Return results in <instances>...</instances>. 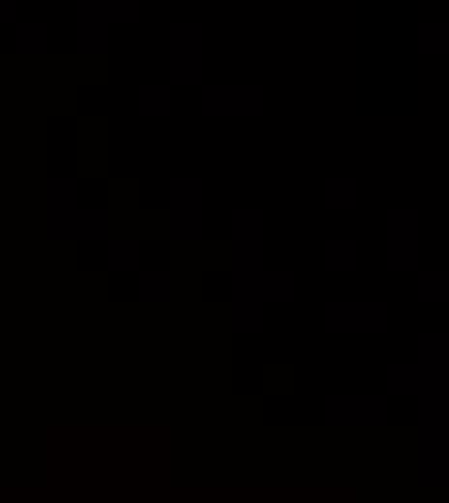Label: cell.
<instances>
[{"label":"cell","mask_w":449,"mask_h":503,"mask_svg":"<svg viewBox=\"0 0 449 503\" xmlns=\"http://www.w3.org/2000/svg\"><path fill=\"white\" fill-rule=\"evenodd\" d=\"M170 54H175V78L194 81L202 59V28L198 23H175L170 28Z\"/></svg>","instance_id":"obj_1"},{"label":"cell","mask_w":449,"mask_h":503,"mask_svg":"<svg viewBox=\"0 0 449 503\" xmlns=\"http://www.w3.org/2000/svg\"><path fill=\"white\" fill-rule=\"evenodd\" d=\"M419 47L422 51H445L449 47V28L445 23H422L419 28Z\"/></svg>","instance_id":"obj_5"},{"label":"cell","mask_w":449,"mask_h":503,"mask_svg":"<svg viewBox=\"0 0 449 503\" xmlns=\"http://www.w3.org/2000/svg\"><path fill=\"white\" fill-rule=\"evenodd\" d=\"M16 47L20 51H47V23H20L16 28Z\"/></svg>","instance_id":"obj_4"},{"label":"cell","mask_w":449,"mask_h":503,"mask_svg":"<svg viewBox=\"0 0 449 503\" xmlns=\"http://www.w3.org/2000/svg\"><path fill=\"white\" fill-rule=\"evenodd\" d=\"M78 47L81 51L109 47V20L101 16V8H78Z\"/></svg>","instance_id":"obj_2"},{"label":"cell","mask_w":449,"mask_h":503,"mask_svg":"<svg viewBox=\"0 0 449 503\" xmlns=\"http://www.w3.org/2000/svg\"><path fill=\"white\" fill-rule=\"evenodd\" d=\"M16 20V0H0V23H12Z\"/></svg>","instance_id":"obj_6"},{"label":"cell","mask_w":449,"mask_h":503,"mask_svg":"<svg viewBox=\"0 0 449 503\" xmlns=\"http://www.w3.org/2000/svg\"><path fill=\"white\" fill-rule=\"evenodd\" d=\"M78 8H101V0H78Z\"/></svg>","instance_id":"obj_7"},{"label":"cell","mask_w":449,"mask_h":503,"mask_svg":"<svg viewBox=\"0 0 449 503\" xmlns=\"http://www.w3.org/2000/svg\"><path fill=\"white\" fill-rule=\"evenodd\" d=\"M101 16L109 23H136L140 20V0H101Z\"/></svg>","instance_id":"obj_3"}]
</instances>
